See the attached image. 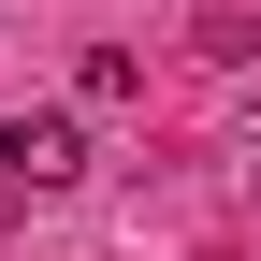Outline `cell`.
Wrapping results in <instances>:
<instances>
[{
  "instance_id": "cell-1",
  "label": "cell",
  "mask_w": 261,
  "mask_h": 261,
  "mask_svg": "<svg viewBox=\"0 0 261 261\" xmlns=\"http://www.w3.org/2000/svg\"><path fill=\"white\" fill-rule=\"evenodd\" d=\"M73 174H87V130L58 116V102H15V116H0V189L44 203V189H73Z\"/></svg>"
},
{
  "instance_id": "cell-2",
  "label": "cell",
  "mask_w": 261,
  "mask_h": 261,
  "mask_svg": "<svg viewBox=\"0 0 261 261\" xmlns=\"http://www.w3.org/2000/svg\"><path fill=\"white\" fill-rule=\"evenodd\" d=\"M73 87H87V102H130V87H145V58H130V44H87V73H73Z\"/></svg>"
}]
</instances>
